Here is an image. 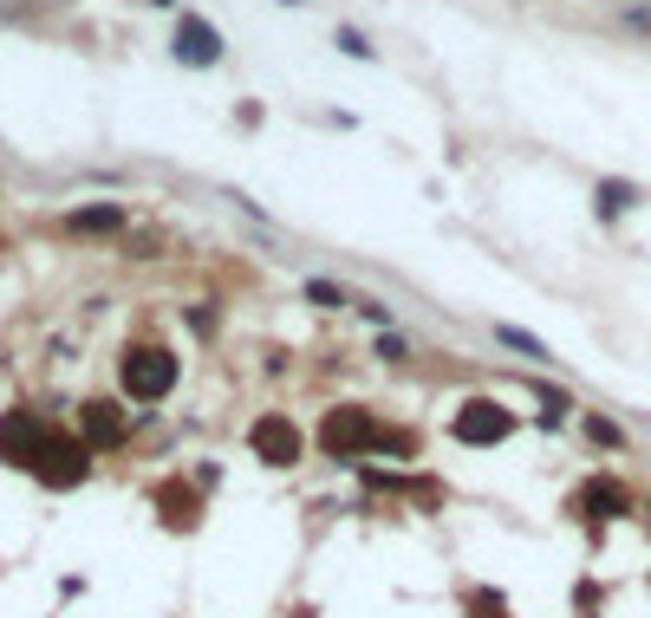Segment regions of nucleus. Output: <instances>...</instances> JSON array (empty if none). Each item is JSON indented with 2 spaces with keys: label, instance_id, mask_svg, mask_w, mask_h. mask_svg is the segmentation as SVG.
I'll return each instance as SVG.
<instances>
[{
  "label": "nucleus",
  "instance_id": "1a4fd4ad",
  "mask_svg": "<svg viewBox=\"0 0 651 618\" xmlns=\"http://www.w3.org/2000/svg\"><path fill=\"white\" fill-rule=\"evenodd\" d=\"M593 209L613 222V215H626V209H639V182H619V176H606L600 189H593Z\"/></svg>",
  "mask_w": 651,
  "mask_h": 618
},
{
  "label": "nucleus",
  "instance_id": "f3484780",
  "mask_svg": "<svg viewBox=\"0 0 651 618\" xmlns=\"http://www.w3.org/2000/svg\"><path fill=\"white\" fill-rule=\"evenodd\" d=\"M378 358H404V339H398V332H378Z\"/></svg>",
  "mask_w": 651,
  "mask_h": 618
},
{
  "label": "nucleus",
  "instance_id": "9b49d317",
  "mask_svg": "<svg viewBox=\"0 0 651 618\" xmlns=\"http://www.w3.org/2000/svg\"><path fill=\"white\" fill-rule=\"evenodd\" d=\"M496 345H509V352H522V358H535V365H554V352H548L535 332H522V326H496Z\"/></svg>",
  "mask_w": 651,
  "mask_h": 618
},
{
  "label": "nucleus",
  "instance_id": "f257e3e1",
  "mask_svg": "<svg viewBox=\"0 0 651 618\" xmlns=\"http://www.w3.org/2000/svg\"><path fill=\"white\" fill-rule=\"evenodd\" d=\"M117 378H124V391H130L137 404H163V398L176 391V358H170L163 345H137V352H124Z\"/></svg>",
  "mask_w": 651,
  "mask_h": 618
},
{
  "label": "nucleus",
  "instance_id": "6ab92c4d",
  "mask_svg": "<svg viewBox=\"0 0 651 618\" xmlns=\"http://www.w3.org/2000/svg\"><path fill=\"white\" fill-rule=\"evenodd\" d=\"M157 7H176V0H157Z\"/></svg>",
  "mask_w": 651,
  "mask_h": 618
},
{
  "label": "nucleus",
  "instance_id": "7ed1b4c3",
  "mask_svg": "<svg viewBox=\"0 0 651 618\" xmlns=\"http://www.w3.org/2000/svg\"><path fill=\"white\" fill-rule=\"evenodd\" d=\"M515 424H509V411L502 404H489V398H476V404H463L456 411V424H450V437L456 443H470V450H489V443H502Z\"/></svg>",
  "mask_w": 651,
  "mask_h": 618
},
{
  "label": "nucleus",
  "instance_id": "4468645a",
  "mask_svg": "<svg viewBox=\"0 0 651 618\" xmlns=\"http://www.w3.org/2000/svg\"><path fill=\"white\" fill-rule=\"evenodd\" d=\"M587 437H593V443H600V450H626V430H619V424H613V417H600V411H593V417H587Z\"/></svg>",
  "mask_w": 651,
  "mask_h": 618
},
{
  "label": "nucleus",
  "instance_id": "0eeeda50",
  "mask_svg": "<svg viewBox=\"0 0 651 618\" xmlns=\"http://www.w3.org/2000/svg\"><path fill=\"white\" fill-rule=\"evenodd\" d=\"M39 450H46V430H39V417H26V411H7V417H0V463H13V469H33V463H39Z\"/></svg>",
  "mask_w": 651,
  "mask_h": 618
},
{
  "label": "nucleus",
  "instance_id": "423d86ee",
  "mask_svg": "<svg viewBox=\"0 0 651 618\" xmlns=\"http://www.w3.org/2000/svg\"><path fill=\"white\" fill-rule=\"evenodd\" d=\"M85 463H91V450L85 443H72V437H46V450H39V482L46 489H72L78 476H85Z\"/></svg>",
  "mask_w": 651,
  "mask_h": 618
},
{
  "label": "nucleus",
  "instance_id": "39448f33",
  "mask_svg": "<svg viewBox=\"0 0 651 618\" xmlns=\"http://www.w3.org/2000/svg\"><path fill=\"white\" fill-rule=\"evenodd\" d=\"M176 59H183V65H196V72L222 65V33H215V20L183 13V20H176Z\"/></svg>",
  "mask_w": 651,
  "mask_h": 618
},
{
  "label": "nucleus",
  "instance_id": "a211bd4d",
  "mask_svg": "<svg viewBox=\"0 0 651 618\" xmlns=\"http://www.w3.org/2000/svg\"><path fill=\"white\" fill-rule=\"evenodd\" d=\"M626 26H633V33H651V7H633V13H626Z\"/></svg>",
  "mask_w": 651,
  "mask_h": 618
},
{
  "label": "nucleus",
  "instance_id": "2eb2a0df",
  "mask_svg": "<svg viewBox=\"0 0 651 618\" xmlns=\"http://www.w3.org/2000/svg\"><path fill=\"white\" fill-rule=\"evenodd\" d=\"M333 46H339V52H346V59H365V65H372V59H378V46H372V39H365V33H352V26H339V39H333Z\"/></svg>",
  "mask_w": 651,
  "mask_h": 618
},
{
  "label": "nucleus",
  "instance_id": "f8f14e48",
  "mask_svg": "<svg viewBox=\"0 0 651 618\" xmlns=\"http://www.w3.org/2000/svg\"><path fill=\"white\" fill-rule=\"evenodd\" d=\"M587 508H593V515H600V508H606V515H626L633 502H626L619 482H593V489H587Z\"/></svg>",
  "mask_w": 651,
  "mask_h": 618
},
{
  "label": "nucleus",
  "instance_id": "20e7f679",
  "mask_svg": "<svg viewBox=\"0 0 651 618\" xmlns=\"http://www.w3.org/2000/svg\"><path fill=\"white\" fill-rule=\"evenodd\" d=\"M248 450H254L267 469H287V463H300V430H293L280 411H267V417H254V430H248Z\"/></svg>",
  "mask_w": 651,
  "mask_h": 618
},
{
  "label": "nucleus",
  "instance_id": "dca6fc26",
  "mask_svg": "<svg viewBox=\"0 0 651 618\" xmlns=\"http://www.w3.org/2000/svg\"><path fill=\"white\" fill-rule=\"evenodd\" d=\"M359 313H365L378 332H391V306H378V300H359Z\"/></svg>",
  "mask_w": 651,
  "mask_h": 618
},
{
  "label": "nucleus",
  "instance_id": "9d476101",
  "mask_svg": "<svg viewBox=\"0 0 651 618\" xmlns=\"http://www.w3.org/2000/svg\"><path fill=\"white\" fill-rule=\"evenodd\" d=\"M85 437H91L98 450H111V443L124 437V417H117V404H85Z\"/></svg>",
  "mask_w": 651,
  "mask_h": 618
},
{
  "label": "nucleus",
  "instance_id": "6e6552de",
  "mask_svg": "<svg viewBox=\"0 0 651 618\" xmlns=\"http://www.w3.org/2000/svg\"><path fill=\"white\" fill-rule=\"evenodd\" d=\"M130 222V209L124 202H91V209H72V228L78 235H117Z\"/></svg>",
  "mask_w": 651,
  "mask_h": 618
},
{
  "label": "nucleus",
  "instance_id": "aec40b11",
  "mask_svg": "<svg viewBox=\"0 0 651 618\" xmlns=\"http://www.w3.org/2000/svg\"><path fill=\"white\" fill-rule=\"evenodd\" d=\"M646 515H651V502H646Z\"/></svg>",
  "mask_w": 651,
  "mask_h": 618
},
{
  "label": "nucleus",
  "instance_id": "ddd939ff",
  "mask_svg": "<svg viewBox=\"0 0 651 618\" xmlns=\"http://www.w3.org/2000/svg\"><path fill=\"white\" fill-rule=\"evenodd\" d=\"M306 300H313V306H326V313H339V306H359V300H352L346 287H333V280H306Z\"/></svg>",
  "mask_w": 651,
  "mask_h": 618
},
{
  "label": "nucleus",
  "instance_id": "f03ea898",
  "mask_svg": "<svg viewBox=\"0 0 651 618\" xmlns=\"http://www.w3.org/2000/svg\"><path fill=\"white\" fill-rule=\"evenodd\" d=\"M320 443H326V456H339V463H352V456H365V450H385L391 437L372 424V411H359V404H346V411H333L326 424H320Z\"/></svg>",
  "mask_w": 651,
  "mask_h": 618
}]
</instances>
